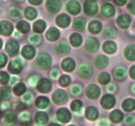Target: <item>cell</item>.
Instances as JSON below:
<instances>
[{"label": "cell", "mask_w": 135, "mask_h": 126, "mask_svg": "<svg viewBox=\"0 0 135 126\" xmlns=\"http://www.w3.org/2000/svg\"><path fill=\"white\" fill-rule=\"evenodd\" d=\"M51 56L47 54H41L37 57L36 60V64L37 66L41 69H46L51 66Z\"/></svg>", "instance_id": "1"}, {"label": "cell", "mask_w": 135, "mask_h": 126, "mask_svg": "<svg viewBox=\"0 0 135 126\" xmlns=\"http://www.w3.org/2000/svg\"><path fill=\"white\" fill-rule=\"evenodd\" d=\"M52 98L55 103L57 104H63L65 103L68 100V95L65 91L58 89L54 93Z\"/></svg>", "instance_id": "2"}, {"label": "cell", "mask_w": 135, "mask_h": 126, "mask_svg": "<svg viewBox=\"0 0 135 126\" xmlns=\"http://www.w3.org/2000/svg\"><path fill=\"white\" fill-rule=\"evenodd\" d=\"M84 9L88 15H94L98 11V4L95 0H86L84 3Z\"/></svg>", "instance_id": "3"}, {"label": "cell", "mask_w": 135, "mask_h": 126, "mask_svg": "<svg viewBox=\"0 0 135 126\" xmlns=\"http://www.w3.org/2000/svg\"><path fill=\"white\" fill-rule=\"evenodd\" d=\"M37 89L41 93H46L51 91L52 85L51 81L46 78H42L38 81L37 83Z\"/></svg>", "instance_id": "4"}, {"label": "cell", "mask_w": 135, "mask_h": 126, "mask_svg": "<svg viewBox=\"0 0 135 126\" xmlns=\"http://www.w3.org/2000/svg\"><path fill=\"white\" fill-rule=\"evenodd\" d=\"M100 89L98 87L94 84H91L88 85L86 90V93L88 98L92 99H96L98 98L100 94Z\"/></svg>", "instance_id": "5"}, {"label": "cell", "mask_w": 135, "mask_h": 126, "mask_svg": "<svg viewBox=\"0 0 135 126\" xmlns=\"http://www.w3.org/2000/svg\"><path fill=\"white\" fill-rule=\"evenodd\" d=\"M47 10L51 13H56L61 9V3L59 0H48L46 3Z\"/></svg>", "instance_id": "6"}, {"label": "cell", "mask_w": 135, "mask_h": 126, "mask_svg": "<svg viewBox=\"0 0 135 126\" xmlns=\"http://www.w3.org/2000/svg\"><path fill=\"white\" fill-rule=\"evenodd\" d=\"M56 51L59 55L65 56L67 55L70 51V46L66 41H61L58 43L56 47Z\"/></svg>", "instance_id": "7"}, {"label": "cell", "mask_w": 135, "mask_h": 126, "mask_svg": "<svg viewBox=\"0 0 135 126\" xmlns=\"http://www.w3.org/2000/svg\"><path fill=\"white\" fill-rule=\"evenodd\" d=\"M7 52L10 55H15L18 53L19 50V45L18 43L14 40H11L7 43L5 46Z\"/></svg>", "instance_id": "8"}, {"label": "cell", "mask_w": 135, "mask_h": 126, "mask_svg": "<svg viewBox=\"0 0 135 126\" xmlns=\"http://www.w3.org/2000/svg\"><path fill=\"white\" fill-rule=\"evenodd\" d=\"M115 103V97H113V96L111 95V94H105V95L104 96L103 98H102V106L104 108H112L114 106Z\"/></svg>", "instance_id": "9"}, {"label": "cell", "mask_w": 135, "mask_h": 126, "mask_svg": "<svg viewBox=\"0 0 135 126\" xmlns=\"http://www.w3.org/2000/svg\"><path fill=\"white\" fill-rule=\"evenodd\" d=\"M99 41L97 39L91 38L86 41L85 43V48L88 51L91 52H95L99 48Z\"/></svg>", "instance_id": "10"}, {"label": "cell", "mask_w": 135, "mask_h": 126, "mask_svg": "<svg viewBox=\"0 0 135 126\" xmlns=\"http://www.w3.org/2000/svg\"><path fill=\"white\" fill-rule=\"evenodd\" d=\"M117 25L123 29H126L129 28L131 23V18L127 14H122L119 16L117 20Z\"/></svg>", "instance_id": "11"}, {"label": "cell", "mask_w": 135, "mask_h": 126, "mask_svg": "<svg viewBox=\"0 0 135 126\" xmlns=\"http://www.w3.org/2000/svg\"><path fill=\"white\" fill-rule=\"evenodd\" d=\"M8 69L11 73L17 74L20 73L21 72L22 69V65L19 60H13L9 63Z\"/></svg>", "instance_id": "12"}, {"label": "cell", "mask_w": 135, "mask_h": 126, "mask_svg": "<svg viewBox=\"0 0 135 126\" xmlns=\"http://www.w3.org/2000/svg\"><path fill=\"white\" fill-rule=\"evenodd\" d=\"M67 9L69 13L73 15H76L80 12V3L78 1L73 0L68 3L67 5Z\"/></svg>", "instance_id": "13"}, {"label": "cell", "mask_w": 135, "mask_h": 126, "mask_svg": "<svg viewBox=\"0 0 135 126\" xmlns=\"http://www.w3.org/2000/svg\"><path fill=\"white\" fill-rule=\"evenodd\" d=\"M79 74L83 77H88L92 75L93 69L92 66L88 64H83L80 65L79 69Z\"/></svg>", "instance_id": "14"}, {"label": "cell", "mask_w": 135, "mask_h": 126, "mask_svg": "<svg viewBox=\"0 0 135 126\" xmlns=\"http://www.w3.org/2000/svg\"><path fill=\"white\" fill-rule=\"evenodd\" d=\"M71 22V18L65 14H61L57 17L56 19V23L59 27L67 28Z\"/></svg>", "instance_id": "15"}, {"label": "cell", "mask_w": 135, "mask_h": 126, "mask_svg": "<svg viewBox=\"0 0 135 126\" xmlns=\"http://www.w3.org/2000/svg\"><path fill=\"white\" fill-rule=\"evenodd\" d=\"M57 118L61 122H68L71 118V114L67 108H61L57 112Z\"/></svg>", "instance_id": "16"}, {"label": "cell", "mask_w": 135, "mask_h": 126, "mask_svg": "<svg viewBox=\"0 0 135 126\" xmlns=\"http://www.w3.org/2000/svg\"><path fill=\"white\" fill-rule=\"evenodd\" d=\"M35 49L30 45H26L22 50V55L24 58L27 60H30L35 56Z\"/></svg>", "instance_id": "17"}, {"label": "cell", "mask_w": 135, "mask_h": 126, "mask_svg": "<svg viewBox=\"0 0 135 126\" xmlns=\"http://www.w3.org/2000/svg\"><path fill=\"white\" fill-rule=\"evenodd\" d=\"M59 35H60V33H59V30L54 27L50 28L46 34V38L47 40L50 41H56L59 38Z\"/></svg>", "instance_id": "18"}, {"label": "cell", "mask_w": 135, "mask_h": 126, "mask_svg": "<svg viewBox=\"0 0 135 126\" xmlns=\"http://www.w3.org/2000/svg\"><path fill=\"white\" fill-rule=\"evenodd\" d=\"M13 30V26L12 24L7 21L1 22V34L3 35H9Z\"/></svg>", "instance_id": "19"}, {"label": "cell", "mask_w": 135, "mask_h": 126, "mask_svg": "<svg viewBox=\"0 0 135 126\" xmlns=\"http://www.w3.org/2000/svg\"><path fill=\"white\" fill-rule=\"evenodd\" d=\"M62 68L67 72H72L75 68V61L71 58H67L62 62Z\"/></svg>", "instance_id": "20"}, {"label": "cell", "mask_w": 135, "mask_h": 126, "mask_svg": "<svg viewBox=\"0 0 135 126\" xmlns=\"http://www.w3.org/2000/svg\"><path fill=\"white\" fill-rule=\"evenodd\" d=\"M102 13L105 17H110L115 14V8L112 4L106 3L103 5L102 8Z\"/></svg>", "instance_id": "21"}, {"label": "cell", "mask_w": 135, "mask_h": 126, "mask_svg": "<svg viewBox=\"0 0 135 126\" xmlns=\"http://www.w3.org/2000/svg\"><path fill=\"white\" fill-rule=\"evenodd\" d=\"M114 76L117 80H123L127 77V69L124 66H119L115 70Z\"/></svg>", "instance_id": "22"}, {"label": "cell", "mask_w": 135, "mask_h": 126, "mask_svg": "<svg viewBox=\"0 0 135 126\" xmlns=\"http://www.w3.org/2000/svg\"><path fill=\"white\" fill-rule=\"evenodd\" d=\"M88 30L92 34H98L102 30V24L98 20H93L89 24Z\"/></svg>", "instance_id": "23"}, {"label": "cell", "mask_w": 135, "mask_h": 126, "mask_svg": "<svg viewBox=\"0 0 135 126\" xmlns=\"http://www.w3.org/2000/svg\"><path fill=\"white\" fill-rule=\"evenodd\" d=\"M125 56L128 60H135V45H130L125 48Z\"/></svg>", "instance_id": "24"}, {"label": "cell", "mask_w": 135, "mask_h": 126, "mask_svg": "<svg viewBox=\"0 0 135 126\" xmlns=\"http://www.w3.org/2000/svg\"><path fill=\"white\" fill-rule=\"evenodd\" d=\"M104 51L108 54H113L117 51V45L113 41H107L104 44Z\"/></svg>", "instance_id": "25"}, {"label": "cell", "mask_w": 135, "mask_h": 126, "mask_svg": "<svg viewBox=\"0 0 135 126\" xmlns=\"http://www.w3.org/2000/svg\"><path fill=\"white\" fill-rule=\"evenodd\" d=\"M86 26V22L84 18H81V17H79V18H75L73 22V28L76 30L78 31H81L85 28Z\"/></svg>", "instance_id": "26"}, {"label": "cell", "mask_w": 135, "mask_h": 126, "mask_svg": "<svg viewBox=\"0 0 135 126\" xmlns=\"http://www.w3.org/2000/svg\"><path fill=\"white\" fill-rule=\"evenodd\" d=\"M109 63V60L108 57L104 55H100L96 59V64L98 68H103L108 66Z\"/></svg>", "instance_id": "27"}, {"label": "cell", "mask_w": 135, "mask_h": 126, "mask_svg": "<svg viewBox=\"0 0 135 126\" xmlns=\"http://www.w3.org/2000/svg\"><path fill=\"white\" fill-rule=\"evenodd\" d=\"M17 28L19 32L23 34H26L30 31V24L28 23L25 20L20 21L17 23Z\"/></svg>", "instance_id": "28"}, {"label": "cell", "mask_w": 135, "mask_h": 126, "mask_svg": "<svg viewBox=\"0 0 135 126\" xmlns=\"http://www.w3.org/2000/svg\"><path fill=\"white\" fill-rule=\"evenodd\" d=\"M50 101L49 99L46 97H39L36 99V104L38 108L42 109H44L49 106Z\"/></svg>", "instance_id": "29"}, {"label": "cell", "mask_w": 135, "mask_h": 126, "mask_svg": "<svg viewBox=\"0 0 135 126\" xmlns=\"http://www.w3.org/2000/svg\"><path fill=\"white\" fill-rule=\"evenodd\" d=\"M70 41L73 46L79 47L81 45L82 41H83V38L80 34L75 33V34H73L70 37Z\"/></svg>", "instance_id": "30"}, {"label": "cell", "mask_w": 135, "mask_h": 126, "mask_svg": "<svg viewBox=\"0 0 135 126\" xmlns=\"http://www.w3.org/2000/svg\"><path fill=\"white\" fill-rule=\"evenodd\" d=\"M98 115V112L96 108L94 107H88L86 109V116L87 118L90 120H94L97 118Z\"/></svg>", "instance_id": "31"}, {"label": "cell", "mask_w": 135, "mask_h": 126, "mask_svg": "<svg viewBox=\"0 0 135 126\" xmlns=\"http://www.w3.org/2000/svg\"><path fill=\"white\" fill-rule=\"evenodd\" d=\"M123 108L125 111H133L135 108V101L132 98L125 100L123 103Z\"/></svg>", "instance_id": "32"}, {"label": "cell", "mask_w": 135, "mask_h": 126, "mask_svg": "<svg viewBox=\"0 0 135 126\" xmlns=\"http://www.w3.org/2000/svg\"><path fill=\"white\" fill-rule=\"evenodd\" d=\"M16 121H17V116L13 112H9L5 115V123H6V124L11 125L16 123Z\"/></svg>", "instance_id": "33"}, {"label": "cell", "mask_w": 135, "mask_h": 126, "mask_svg": "<svg viewBox=\"0 0 135 126\" xmlns=\"http://www.w3.org/2000/svg\"><path fill=\"white\" fill-rule=\"evenodd\" d=\"M9 15L12 19L17 20L22 17V13L18 8L12 7L9 10Z\"/></svg>", "instance_id": "34"}, {"label": "cell", "mask_w": 135, "mask_h": 126, "mask_svg": "<svg viewBox=\"0 0 135 126\" xmlns=\"http://www.w3.org/2000/svg\"><path fill=\"white\" fill-rule=\"evenodd\" d=\"M46 22L44 20H38L36 21L34 23V25H33V28H34V30L36 32L40 33L42 32L46 28Z\"/></svg>", "instance_id": "35"}, {"label": "cell", "mask_w": 135, "mask_h": 126, "mask_svg": "<svg viewBox=\"0 0 135 126\" xmlns=\"http://www.w3.org/2000/svg\"><path fill=\"white\" fill-rule=\"evenodd\" d=\"M37 14L38 13H37L36 10L31 7H27L25 10V17L29 20L35 19L37 17Z\"/></svg>", "instance_id": "36"}, {"label": "cell", "mask_w": 135, "mask_h": 126, "mask_svg": "<svg viewBox=\"0 0 135 126\" xmlns=\"http://www.w3.org/2000/svg\"><path fill=\"white\" fill-rule=\"evenodd\" d=\"M47 120H48V117L46 113L40 112L37 113L36 115V123L39 124H45L47 122Z\"/></svg>", "instance_id": "37"}, {"label": "cell", "mask_w": 135, "mask_h": 126, "mask_svg": "<svg viewBox=\"0 0 135 126\" xmlns=\"http://www.w3.org/2000/svg\"><path fill=\"white\" fill-rule=\"evenodd\" d=\"M116 34H117V30L114 26H108L104 31V35L108 38H115Z\"/></svg>", "instance_id": "38"}, {"label": "cell", "mask_w": 135, "mask_h": 126, "mask_svg": "<svg viewBox=\"0 0 135 126\" xmlns=\"http://www.w3.org/2000/svg\"><path fill=\"white\" fill-rule=\"evenodd\" d=\"M26 91V86L22 83H17L13 88V92L16 95H21Z\"/></svg>", "instance_id": "39"}, {"label": "cell", "mask_w": 135, "mask_h": 126, "mask_svg": "<svg viewBox=\"0 0 135 126\" xmlns=\"http://www.w3.org/2000/svg\"><path fill=\"white\" fill-rule=\"evenodd\" d=\"M123 118V114L119 110H114L111 114V119H112L113 122L118 123L120 121H121Z\"/></svg>", "instance_id": "40"}, {"label": "cell", "mask_w": 135, "mask_h": 126, "mask_svg": "<svg viewBox=\"0 0 135 126\" xmlns=\"http://www.w3.org/2000/svg\"><path fill=\"white\" fill-rule=\"evenodd\" d=\"M110 75L108 73V72H104V73L101 74L98 77V81L102 85L104 84H107L109 81H110Z\"/></svg>", "instance_id": "41"}, {"label": "cell", "mask_w": 135, "mask_h": 126, "mask_svg": "<svg viewBox=\"0 0 135 126\" xmlns=\"http://www.w3.org/2000/svg\"><path fill=\"white\" fill-rule=\"evenodd\" d=\"M20 121H21V124L23 125H28L30 124V121H31V118H30V114L28 113H22L20 118Z\"/></svg>", "instance_id": "42"}, {"label": "cell", "mask_w": 135, "mask_h": 126, "mask_svg": "<svg viewBox=\"0 0 135 126\" xmlns=\"http://www.w3.org/2000/svg\"><path fill=\"white\" fill-rule=\"evenodd\" d=\"M83 91V87L80 84H74L71 88V92L74 96H79L80 95Z\"/></svg>", "instance_id": "43"}, {"label": "cell", "mask_w": 135, "mask_h": 126, "mask_svg": "<svg viewBox=\"0 0 135 126\" xmlns=\"http://www.w3.org/2000/svg\"><path fill=\"white\" fill-rule=\"evenodd\" d=\"M1 96L3 99H9L11 97V91L9 87H3L1 90Z\"/></svg>", "instance_id": "44"}, {"label": "cell", "mask_w": 135, "mask_h": 126, "mask_svg": "<svg viewBox=\"0 0 135 126\" xmlns=\"http://www.w3.org/2000/svg\"><path fill=\"white\" fill-rule=\"evenodd\" d=\"M42 37L38 34H32L29 37V41L34 44H39L42 41Z\"/></svg>", "instance_id": "45"}, {"label": "cell", "mask_w": 135, "mask_h": 126, "mask_svg": "<svg viewBox=\"0 0 135 126\" xmlns=\"http://www.w3.org/2000/svg\"><path fill=\"white\" fill-rule=\"evenodd\" d=\"M70 81H71V79L67 75H63L59 79V83L63 87H66L69 85V84L70 83Z\"/></svg>", "instance_id": "46"}, {"label": "cell", "mask_w": 135, "mask_h": 126, "mask_svg": "<svg viewBox=\"0 0 135 126\" xmlns=\"http://www.w3.org/2000/svg\"><path fill=\"white\" fill-rule=\"evenodd\" d=\"M82 106H83V103H82L81 101H79V100H76L71 103V107L73 111H79L80 110Z\"/></svg>", "instance_id": "47"}, {"label": "cell", "mask_w": 135, "mask_h": 126, "mask_svg": "<svg viewBox=\"0 0 135 126\" xmlns=\"http://www.w3.org/2000/svg\"><path fill=\"white\" fill-rule=\"evenodd\" d=\"M9 80V76L5 72H1L0 74V82L2 85H5L8 83Z\"/></svg>", "instance_id": "48"}, {"label": "cell", "mask_w": 135, "mask_h": 126, "mask_svg": "<svg viewBox=\"0 0 135 126\" xmlns=\"http://www.w3.org/2000/svg\"><path fill=\"white\" fill-rule=\"evenodd\" d=\"M135 122V117L133 115H129L125 119V123L128 125H132Z\"/></svg>", "instance_id": "49"}, {"label": "cell", "mask_w": 135, "mask_h": 126, "mask_svg": "<svg viewBox=\"0 0 135 126\" xmlns=\"http://www.w3.org/2000/svg\"><path fill=\"white\" fill-rule=\"evenodd\" d=\"M7 60V59L6 55L3 52H1L0 54V67L1 68H3L6 64Z\"/></svg>", "instance_id": "50"}, {"label": "cell", "mask_w": 135, "mask_h": 126, "mask_svg": "<svg viewBox=\"0 0 135 126\" xmlns=\"http://www.w3.org/2000/svg\"><path fill=\"white\" fill-rule=\"evenodd\" d=\"M127 9L129 13L133 14H135V1H131L128 5Z\"/></svg>", "instance_id": "51"}, {"label": "cell", "mask_w": 135, "mask_h": 126, "mask_svg": "<svg viewBox=\"0 0 135 126\" xmlns=\"http://www.w3.org/2000/svg\"><path fill=\"white\" fill-rule=\"evenodd\" d=\"M33 99V94L30 93H27L22 97V100L25 102H29Z\"/></svg>", "instance_id": "52"}, {"label": "cell", "mask_w": 135, "mask_h": 126, "mask_svg": "<svg viewBox=\"0 0 135 126\" xmlns=\"http://www.w3.org/2000/svg\"><path fill=\"white\" fill-rule=\"evenodd\" d=\"M59 75H60L59 71L57 68H54L51 71V77L54 80H57L59 77Z\"/></svg>", "instance_id": "53"}, {"label": "cell", "mask_w": 135, "mask_h": 126, "mask_svg": "<svg viewBox=\"0 0 135 126\" xmlns=\"http://www.w3.org/2000/svg\"><path fill=\"white\" fill-rule=\"evenodd\" d=\"M38 80V76H32V77L30 78V80H29V83H30V84L31 85H34L37 83Z\"/></svg>", "instance_id": "54"}, {"label": "cell", "mask_w": 135, "mask_h": 126, "mask_svg": "<svg viewBox=\"0 0 135 126\" xmlns=\"http://www.w3.org/2000/svg\"><path fill=\"white\" fill-rule=\"evenodd\" d=\"M115 3L117 4V5L119 6H122V5H125L127 2V0H114Z\"/></svg>", "instance_id": "55"}, {"label": "cell", "mask_w": 135, "mask_h": 126, "mask_svg": "<svg viewBox=\"0 0 135 126\" xmlns=\"http://www.w3.org/2000/svg\"><path fill=\"white\" fill-rule=\"evenodd\" d=\"M28 1L29 2H30V3L32 4V5H38L42 3L43 0H28Z\"/></svg>", "instance_id": "56"}, {"label": "cell", "mask_w": 135, "mask_h": 126, "mask_svg": "<svg viewBox=\"0 0 135 126\" xmlns=\"http://www.w3.org/2000/svg\"><path fill=\"white\" fill-rule=\"evenodd\" d=\"M116 89H117V87H116L115 85H114V84H111V85H109V86H108V91L112 92V93L115 91Z\"/></svg>", "instance_id": "57"}, {"label": "cell", "mask_w": 135, "mask_h": 126, "mask_svg": "<svg viewBox=\"0 0 135 126\" xmlns=\"http://www.w3.org/2000/svg\"><path fill=\"white\" fill-rule=\"evenodd\" d=\"M130 76L132 78L135 80V66H133L130 70Z\"/></svg>", "instance_id": "58"}, {"label": "cell", "mask_w": 135, "mask_h": 126, "mask_svg": "<svg viewBox=\"0 0 135 126\" xmlns=\"http://www.w3.org/2000/svg\"><path fill=\"white\" fill-rule=\"evenodd\" d=\"M99 126H108L109 125V123L107 120H101L98 123Z\"/></svg>", "instance_id": "59"}, {"label": "cell", "mask_w": 135, "mask_h": 126, "mask_svg": "<svg viewBox=\"0 0 135 126\" xmlns=\"http://www.w3.org/2000/svg\"><path fill=\"white\" fill-rule=\"evenodd\" d=\"M18 80V77H13L11 79V83L13 84L15 83H16Z\"/></svg>", "instance_id": "60"}, {"label": "cell", "mask_w": 135, "mask_h": 126, "mask_svg": "<svg viewBox=\"0 0 135 126\" xmlns=\"http://www.w3.org/2000/svg\"><path fill=\"white\" fill-rule=\"evenodd\" d=\"M49 126H60V125L58 124H56V123H51V124H50Z\"/></svg>", "instance_id": "61"}, {"label": "cell", "mask_w": 135, "mask_h": 126, "mask_svg": "<svg viewBox=\"0 0 135 126\" xmlns=\"http://www.w3.org/2000/svg\"><path fill=\"white\" fill-rule=\"evenodd\" d=\"M132 90H133V93H135V84H134V85H133V87H132Z\"/></svg>", "instance_id": "62"}, {"label": "cell", "mask_w": 135, "mask_h": 126, "mask_svg": "<svg viewBox=\"0 0 135 126\" xmlns=\"http://www.w3.org/2000/svg\"><path fill=\"white\" fill-rule=\"evenodd\" d=\"M15 1H17V2H22V1H23L24 0H15Z\"/></svg>", "instance_id": "63"}, {"label": "cell", "mask_w": 135, "mask_h": 126, "mask_svg": "<svg viewBox=\"0 0 135 126\" xmlns=\"http://www.w3.org/2000/svg\"><path fill=\"white\" fill-rule=\"evenodd\" d=\"M69 126H74V125H69Z\"/></svg>", "instance_id": "64"}]
</instances>
